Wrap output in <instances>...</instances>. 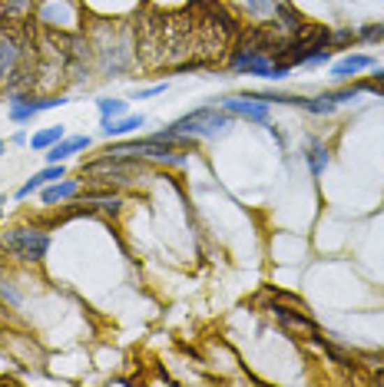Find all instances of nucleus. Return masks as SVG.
Masks as SVG:
<instances>
[{
  "label": "nucleus",
  "instance_id": "obj_1",
  "mask_svg": "<svg viewBox=\"0 0 384 387\" xmlns=\"http://www.w3.org/2000/svg\"><path fill=\"white\" fill-rule=\"evenodd\" d=\"M232 37V24L226 13L209 17H146L140 27V60L142 66H179V63H205L222 57Z\"/></svg>",
  "mask_w": 384,
  "mask_h": 387
},
{
  "label": "nucleus",
  "instance_id": "obj_2",
  "mask_svg": "<svg viewBox=\"0 0 384 387\" xmlns=\"http://www.w3.org/2000/svg\"><path fill=\"white\" fill-rule=\"evenodd\" d=\"M232 126L229 112L226 110H212V106H205V110H195L189 116H182L176 119L172 126H166L169 133H176V136H199V139H212L219 133H226Z\"/></svg>",
  "mask_w": 384,
  "mask_h": 387
},
{
  "label": "nucleus",
  "instance_id": "obj_3",
  "mask_svg": "<svg viewBox=\"0 0 384 387\" xmlns=\"http://www.w3.org/2000/svg\"><path fill=\"white\" fill-rule=\"evenodd\" d=\"M3 249L20 262H40L50 249V235L40 232V228H13V232L3 235Z\"/></svg>",
  "mask_w": 384,
  "mask_h": 387
},
{
  "label": "nucleus",
  "instance_id": "obj_4",
  "mask_svg": "<svg viewBox=\"0 0 384 387\" xmlns=\"http://www.w3.org/2000/svg\"><path fill=\"white\" fill-rule=\"evenodd\" d=\"M87 175H100V179H116V182H133L136 175H142V163H133L129 156H119V152H110L106 159H96V163L83 166Z\"/></svg>",
  "mask_w": 384,
  "mask_h": 387
},
{
  "label": "nucleus",
  "instance_id": "obj_5",
  "mask_svg": "<svg viewBox=\"0 0 384 387\" xmlns=\"http://www.w3.org/2000/svg\"><path fill=\"white\" fill-rule=\"evenodd\" d=\"M222 110L235 112V116H245V119H256V123H269V103L256 100V96H232V100H222Z\"/></svg>",
  "mask_w": 384,
  "mask_h": 387
},
{
  "label": "nucleus",
  "instance_id": "obj_6",
  "mask_svg": "<svg viewBox=\"0 0 384 387\" xmlns=\"http://www.w3.org/2000/svg\"><path fill=\"white\" fill-rule=\"evenodd\" d=\"M272 66H275V63H272L265 53H256V50H239L232 57V70H235V73H252V76L272 80Z\"/></svg>",
  "mask_w": 384,
  "mask_h": 387
},
{
  "label": "nucleus",
  "instance_id": "obj_7",
  "mask_svg": "<svg viewBox=\"0 0 384 387\" xmlns=\"http://www.w3.org/2000/svg\"><path fill=\"white\" fill-rule=\"evenodd\" d=\"M60 103H66V100H57V96H50V100L13 96V100H10V119H13V123H27L30 116H37V112H43V110H53V106H60Z\"/></svg>",
  "mask_w": 384,
  "mask_h": 387
},
{
  "label": "nucleus",
  "instance_id": "obj_8",
  "mask_svg": "<svg viewBox=\"0 0 384 387\" xmlns=\"http://www.w3.org/2000/svg\"><path fill=\"white\" fill-rule=\"evenodd\" d=\"M272 314L282 321L288 331H302V335H308V337H315L318 335V328H315V321H308L305 318V312H298V308H282V305H272Z\"/></svg>",
  "mask_w": 384,
  "mask_h": 387
},
{
  "label": "nucleus",
  "instance_id": "obj_9",
  "mask_svg": "<svg viewBox=\"0 0 384 387\" xmlns=\"http://www.w3.org/2000/svg\"><path fill=\"white\" fill-rule=\"evenodd\" d=\"M90 146V136H73V139H60L57 146H50V152H47V159L50 163H64V159H70L73 152L87 149Z\"/></svg>",
  "mask_w": 384,
  "mask_h": 387
},
{
  "label": "nucleus",
  "instance_id": "obj_10",
  "mask_svg": "<svg viewBox=\"0 0 384 387\" xmlns=\"http://www.w3.org/2000/svg\"><path fill=\"white\" fill-rule=\"evenodd\" d=\"M368 66H374L371 57H364V53H355V57H345L341 63H334L332 76H334V80H351V76L358 73V70H368Z\"/></svg>",
  "mask_w": 384,
  "mask_h": 387
},
{
  "label": "nucleus",
  "instance_id": "obj_11",
  "mask_svg": "<svg viewBox=\"0 0 384 387\" xmlns=\"http://www.w3.org/2000/svg\"><path fill=\"white\" fill-rule=\"evenodd\" d=\"M53 179H64V166L60 163H50V169H43V173H37L27 186H20V192H17V199H27V196H34L37 189H43L47 182H53Z\"/></svg>",
  "mask_w": 384,
  "mask_h": 387
},
{
  "label": "nucleus",
  "instance_id": "obj_12",
  "mask_svg": "<svg viewBox=\"0 0 384 387\" xmlns=\"http://www.w3.org/2000/svg\"><path fill=\"white\" fill-rule=\"evenodd\" d=\"M40 20L50 27H60L66 20H73V10H66V0H47L43 7H40Z\"/></svg>",
  "mask_w": 384,
  "mask_h": 387
},
{
  "label": "nucleus",
  "instance_id": "obj_13",
  "mask_svg": "<svg viewBox=\"0 0 384 387\" xmlns=\"http://www.w3.org/2000/svg\"><path fill=\"white\" fill-rule=\"evenodd\" d=\"M146 123L142 116H123V119H103V133L106 136H126L133 129H140Z\"/></svg>",
  "mask_w": 384,
  "mask_h": 387
},
{
  "label": "nucleus",
  "instance_id": "obj_14",
  "mask_svg": "<svg viewBox=\"0 0 384 387\" xmlns=\"http://www.w3.org/2000/svg\"><path fill=\"white\" fill-rule=\"evenodd\" d=\"M13 66H17V43L3 37V40H0V83H3V80H10Z\"/></svg>",
  "mask_w": 384,
  "mask_h": 387
},
{
  "label": "nucleus",
  "instance_id": "obj_15",
  "mask_svg": "<svg viewBox=\"0 0 384 387\" xmlns=\"http://www.w3.org/2000/svg\"><path fill=\"white\" fill-rule=\"evenodd\" d=\"M70 196H77V182L73 179H66V182H57V186H47L43 189V202L53 205V202H64Z\"/></svg>",
  "mask_w": 384,
  "mask_h": 387
},
{
  "label": "nucleus",
  "instance_id": "obj_16",
  "mask_svg": "<svg viewBox=\"0 0 384 387\" xmlns=\"http://www.w3.org/2000/svg\"><path fill=\"white\" fill-rule=\"evenodd\" d=\"M64 136H66L64 126H50V129H43V133H37V136L30 139V146H34V149H50V146H57Z\"/></svg>",
  "mask_w": 384,
  "mask_h": 387
},
{
  "label": "nucleus",
  "instance_id": "obj_17",
  "mask_svg": "<svg viewBox=\"0 0 384 387\" xmlns=\"http://www.w3.org/2000/svg\"><path fill=\"white\" fill-rule=\"evenodd\" d=\"M308 166H311V175H321L328 169V149L321 146L318 139L311 143V149H308Z\"/></svg>",
  "mask_w": 384,
  "mask_h": 387
},
{
  "label": "nucleus",
  "instance_id": "obj_18",
  "mask_svg": "<svg viewBox=\"0 0 384 387\" xmlns=\"http://www.w3.org/2000/svg\"><path fill=\"white\" fill-rule=\"evenodd\" d=\"M100 112H103V119L123 116V112H126V103L123 100H100Z\"/></svg>",
  "mask_w": 384,
  "mask_h": 387
},
{
  "label": "nucleus",
  "instance_id": "obj_19",
  "mask_svg": "<svg viewBox=\"0 0 384 387\" xmlns=\"http://www.w3.org/2000/svg\"><path fill=\"white\" fill-rule=\"evenodd\" d=\"M279 17H282V27L288 30V34H295V30L302 27V17H298L292 7H279Z\"/></svg>",
  "mask_w": 384,
  "mask_h": 387
},
{
  "label": "nucleus",
  "instance_id": "obj_20",
  "mask_svg": "<svg viewBox=\"0 0 384 387\" xmlns=\"http://www.w3.org/2000/svg\"><path fill=\"white\" fill-rule=\"evenodd\" d=\"M361 37H364V40H381L384 37V24L381 27H364V30H361Z\"/></svg>",
  "mask_w": 384,
  "mask_h": 387
},
{
  "label": "nucleus",
  "instance_id": "obj_21",
  "mask_svg": "<svg viewBox=\"0 0 384 387\" xmlns=\"http://www.w3.org/2000/svg\"><path fill=\"white\" fill-rule=\"evenodd\" d=\"M3 7L10 13H20V10H27L30 7V0H3Z\"/></svg>",
  "mask_w": 384,
  "mask_h": 387
},
{
  "label": "nucleus",
  "instance_id": "obj_22",
  "mask_svg": "<svg viewBox=\"0 0 384 387\" xmlns=\"http://www.w3.org/2000/svg\"><path fill=\"white\" fill-rule=\"evenodd\" d=\"M156 93H166V83H159V87H149V89H140V100H146V96H156Z\"/></svg>",
  "mask_w": 384,
  "mask_h": 387
},
{
  "label": "nucleus",
  "instance_id": "obj_23",
  "mask_svg": "<svg viewBox=\"0 0 384 387\" xmlns=\"http://www.w3.org/2000/svg\"><path fill=\"white\" fill-rule=\"evenodd\" d=\"M348 40H355L351 30H341V34H334V43H348Z\"/></svg>",
  "mask_w": 384,
  "mask_h": 387
},
{
  "label": "nucleus",
  "instance_id": "obj_24",
  "mask_svg": "<svg viewBox=\"0 0 384 387\" xmlns=\"http://www.w3.org/2000/svg\"><path fill=\"white\" fill-rule=\"evenodd\" d=\"M0 156H3V139H0Z\"/></svg>",
  "mask_w": 384,
  "mask_h": 387
},
{
  "label": "nucleus",
  "instance_id": "obj_25",
  "mask_svg": "<svg viewBox=\"0 0 384 387\" xmlns=\"http://www.w3.org/2000/svg\"><path fill=\"white\" fill-rule=\"evenodd\" d=\"M0 215H3V199H0Z\"/></svg>",
  "mask_w": 384,
  "mask_h": 387
}]
</instances>
